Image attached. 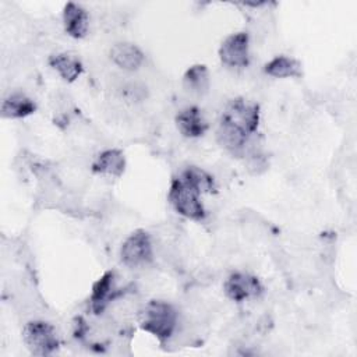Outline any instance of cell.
<instances>
[{"label": "cell", "mask_w": 357, "mask_h": 357, "mask_svg": "<svg viewBox=\"0 0 357 357\" xmlns=\"http://www.w3.org/2000/svg\"><path fill=\"white\" fill-rule=\"evenodd\" d=\"M259 126V106L244 98L230 99L220 114L216 139L227 152L244 153L248 139Z\"/></svg>", "instance_id": "obj_1"}, {"label": "cell", "mask_w": 357, "mask_h": 357, "mask_svg": "<svg viewBox=\"0 0 357 357\" xmlns=\"http://www.w3.org/2000/svg\"><path fill=\"white\" fill-rule=\"evenodd\" d=\"M35 110L36 103L21 92L8 95L1 103V116L6 119H22L33 114Z\"/></svg>", "instance_id": "obj_14"}, {"label": "cell", "mask_w": 357, "mask_h": 357, "mask_svg": "<svg viewBox=\"0 0 357 357\" xmlns=\"http://www.w3.org/2000/svg\"><path fill=\"white\" fill-rule=\"evenodd\" d=\"M264 71L275 78H291V77H300L301 73V64L293 57L287 56H276L272 60H269Z\"/></svg>", "instance_id": "obj_16"}, {"label": "cell", "mask_w": 357, "mask_h": 357, "mask_svg": "<svg viewBox=\"0 0 357 357\" xmlns=\"http://www.w3.org/2000/svg\"><path fill=\"white\" fill-rule=\"evenodd\" d=\"M49 66L59 73V75L67 81L74 82L84 71L81 60L70 53H56L49 57Z\"/></svg>", "instance_id": "obj_13"}, {"label": "cell", "mask_w": 357, "mask_h": 357, "mask_svg": "<svg viewBox=\"0 0 357 357\" xmlns=\"http://www.w3.org/2000/svg\"><path fill=\"white\" fill-rule=\"evenodd\" d=\"M126 170V156L123 151L112 148L102 151L92 163V172L98 174H106L120 177Z\"/></svg>", "instance_id": "obj_12"}, {"label": "cell", "mask_w": 357, "mask_h": 357, "mask_svg": "<svg viewBox=\"0 0 357 357\" xmlns=\"http://www.w3.org/2000/svg\"><path fill=\"white\" fill-rule=\"evenodd\" d=\"M138 324L142 331L155 336L160 343H165L176 331L177 311L167 301L151 300L139 310Z\"/></svg>", "instance_id": "obj_2"}, {"label": "cell", "mask_w": 357, "mask_h": 357, "mask_svg": "<svg viewBox=\"0 0 357 357\" xmlns=\"http://www.w3.org/2000/svg\"><path fill=\"white\" fill-rule=\"evenodd\" d=\"M176 127L185 138H199L208 130V123L197 106H187L176 114Z\"/></svg>", "instance_id": "obj_9"}, {"label": "cell", "mask_w": 357, "mask_h": 357, "mask_svg": "<svg viewBox=\"0 0 357 357\" xmlns=\"http://www.w3.org/2000/svg\"><path fill=\"white\" fill-rule=\"evenodd\" d=\"M113 271H106L93 284L89 296L91 311L96 315L102 314L106 307L120 294L116 289V279Z\"/></svg>", "instance_id": "obj_8"}, {"label": "cell", "mask_w": 357, "mask_h": 357, "mask_svg": "<svg viewBox=\"0 0 357 357\" xmlns=\"http://www.w3.org/2000/svg\"><path fill=\"white\" fill-rule=\"evenodd\" d=\"M22 339L28 350L35 356H50L60 346L54 326L39 319L25 324L22 329Z\"/></svg>", "instance_id": "obj_4"}, {"label": "cell", "mask_w": 357, "mask_h": 357, "mask_svg": "<svg viewBox=\"0 0 357 357\" xmlns=\"http://www.w3.org/2000/svg\"><path fill=\"white\" fill-rule=\"evenodd\" d=\"M184 88L192 95H204L209 89V73L205 64H194L183 75Z\"/></svg>", "instance_id": "obj_15"}, {"label": "cell", "mask_w": 357, "mask_h": 357, "mask_svg": "<svg viewBox=\"0 0 357 357\" xmlns=\"http://www.w3.org/2000/svg\"><path fill=\"white\" fill-rule=\"evenodd\" d=\"M64 31L74 39H81L86 35L89 28V17L86 10L77 3H67L63 10Z\"/></svg>", "instance_id": "obj_10"}, {"label": "cell", "mask_w": 357, "mask_h": 357, "mask_svg": "<svg viewBox=\"0 0 357 357\" xmlns=\"http://www.w3.org/2000/svg\"><path fill=\"white\" fill-rule=\"evenodd\" d=\"M121 262L128 268H144L153 259L152 240L148 231L138 229L132 231L121 244Z\"/></svg>", "instance_id": "obj_5"}, {"label": "cell", "mask_w": 357, "mask_h": 357, "mask_svg": "<svg viewBox=\"0 0 357 357\" xmlns=\"http://www.w3.org/2000/svg\"><path fill=\"white\" fill-rule=\"evenodd\" d=\"M178 176L184 178L188 184H191L194 188H197L201 194L213 192L216 190L213 177L206 170L198 166H188L184 170H181Z\"/></svg>", "instance_id": "obj_17"}, {"label": "cell", "mask_w": 357, "mask_h": 357, "mask_svg": "<svg viewBox=\"0 0 357 357\" xmlns=\"http://www.w3.org/2000/svg\"><path fill=\"white\" fill-rule=\"evenodd\" d=\"M201 195L197 188L177 176L170 183L167 199L178 215L195 222H202L206 216V211L201 202Z\"/></svg>", "instance_id": "obj_3"}, {"label": "cell", "mask_w": 357, "mask_h": 357, "mask_svg": "<svg viewBox=\"0 0 357 357\" xmlns=\"http://www.w3.org/2000/svg\"><path fill=\"white\" fill-rule=\"evenodd\" d=\"M223 291L231 301L243 303L245 300L259 297L264 291V286L254 275L245 272H234L225 280Z\"/></svg>", "instance_id": "obj_7"}, {"label": "cell", "mask_w": 357, "mask_h": 357, "mask_svg": "<svg viewBox=\"0 0 357 357\" xmlns=\"http://www.w3.org/2000/svg\"><path fill=\"white\" fill-rule=\"evenodd\" d=\"M220 61L230 68H244L250 64V36L247 32L230 33L219 47Z\"/></svg>", "instance_id": "obj_6"}, {"label": "cell", "mask_w": 357, "mask_h": 357, "mask_svg": "<svg viewBox=\"0 0 357 357\" xmlns=\"http://www.w3.org/2000/svg\"><path fill=\"white\" fill-rule=\"evenodd\" d=\"M144 53L142 50L134 45V43H128V42H119L116 45L112 46L110 49V59L112 61L127 71H134L138 70L141 67V64L144 63Z\"/></svg>", "instance_id": "obj_11"}]
</instances>
